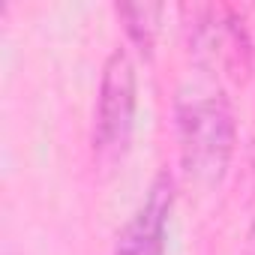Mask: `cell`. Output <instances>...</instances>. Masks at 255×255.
Masks as SVG:
<instances>
[{
    "instance_id": "cell-1",
    "label": "cell",
    "mask_w": 255,
    "mask_h": 255,
    "mask_svg": "<svg viewBox=\"0 0 255 255\" xmlns=\"http://www.w3.org/2000/svg\"><path fill=\"white\" fill-rule=\"evenodd\" d=\"M180 162L198 186H219L237 141L231 102L222 93H204L177 105Z\"/></svg>"
},
{
    "instance_id": "cell-2",
    "label": "cell",
    "mask_w": 255,
    "mask_h": 255,
    "mask_svg": "<svg viewBox=\"0 0 255 255\" xmlns=\"http://www.w3.org/2000/svg\"><path fill=\"white\" fill-rule=\"evenodd\" d=\"M135 66L123 48H114L102 66L99 96H96V123H93V150L99 156H117L132 132L135 120Z\"/></svg>"
},
{
    "instance_id": "cell-3",
    "label": "cell",
    "mask_w": 255,
    "mask_h": 255,
    "mask_svg": "<svg viewBox=\"0 0 255 255\" xmlns=\"http://www.w3.org/2000/svg\"><path fill=\"white\" fill-rule=\"evenodd\" d=\"M174 207V180L162 171L147 189L138 213L123 225L114 255H165V225Z\"/></svg>"
},
{
    "instance_id": "cell-4",
    "label": "cell",
    "mask_w": 255,
    "mask_h": 255,
    "mask_svg": "<svg viewBox=\"0 0 255 255\" xmlns=\"http://www.w3.org/2000/svg\"><path fill=\"white\" fill-rule=\"evenodd\" d=\"M117 15H120L126 33H129V39L138 45V51L150 57L153 45L159 39V30H162L165 6L162 3H120Z\"/></svg>"
},
{
    "instance_id": "cell-5",
    "label": "cell",
    "mask_w": 255,
    "mask_h": 255,
    "mask_svg": "<svg viewBox=\"0 0 255 255\" xmlns=\"http://www.w3.org/2000/svg\"><path fill=\"white\" fill-rule=\"evenodd\" d=\"M249 240H252V246H255V222H252V231H249Z\"/></svg>"
}]
</instances>
